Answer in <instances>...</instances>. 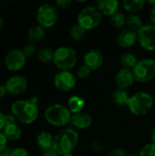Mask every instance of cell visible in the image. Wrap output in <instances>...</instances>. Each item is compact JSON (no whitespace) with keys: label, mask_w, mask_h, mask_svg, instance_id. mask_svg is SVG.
Returning a JSON list of instances; mask_svg holds the SVG:
<instances>
[{"label":"cell","mask_w":155,"mask_h":156,"mask_svg":"<svg viewBox=\"0 0 155 156\" xmlns=\"http://www.w3.org/2000/svg\"><path fill=\"white\" fill-rule=\"evenodd\" d=\"M146 3L147 2L144 0H124L122 2V5L127 12L135 14L143 10Z\"/></svg>","instance_id":"obj_23"},{"label":"cell","mask_w":155,"mask_h":156,"mask_svg":"<svg viewBox=\"0 0 155 156\" xmlns=\"http://www.w3.org/2000/svg\"><path fill=\"white\" fill-rule=\"evenodd\" d=\"M86 32L87 31L77 23L71 27V28L69 30V37L74 41H79L84 38Z\"/></svg>","instance_id":"obj_28"},{"label":"cell","mask_w":155,"mask_h":156,"mask_svg":"<svg viewBox=\"0 0 155 156\" xmlns=\"http://www.w3.org/2000/svg\"><path fill=\"white\" fill-rule=\"evenodd\" d=\"M36 17L39 26L44 28L51 27L57 23L58 18L57 7L49 3L42 4L37 10Z\"/></svg>","instance_id":"obj_8"},{"label":"cell","mask_w":155,"mask_h":156,"mask_svg":"<svg viewBox=\"0 0 155 156\" xmlns=\"http://www.w3.org/2000/svg\"><path fill=\"white\" fill-rule=\"evenodd\" d=\"M22 51L23 53L25 54V56L26 58H30V57H33L35 54H37V46L34 44V43H27L26 44L23 48H22Z\"/></svg>","instance_id":"obj_29"},{"label":"cell","mask_w":155,"mask_h":156,"mask_svg":"<svg viewBox=\"0 0 155 156\" xmlns=\"http://www.w3.org/2000/svg\"><path fill=\"white\" fill-rule=\"evenodd\" d=\"M54 135L50 133L42 131L37 135V144L44 151H48L53 148Z\"/></svg>","instance_id":"obj_18"},{"label":"cell","mask_w":155,"mask_h":156,"mask_svg":"<svg viewBox=\"0 0 155 156\" xmlns=\"http://www.w3.org/2000/svg\"><path fill=\"white\" fill-rule=\"evenodd\" d=\"M102 15L96 5H89L84 7L78 15L77 22L86 31L98 27L101 22Z\"/></svg>","instance_id":"obj_6"},{"label":"cell","mask_w":155,"mask_h":156,"mask_svg":"<svg viewBox=\"0 0 155 156\" xmlns=\"http://www.w3.org/2000/svg\"><path fill=\"white\" fill-rule=\"evenodd\" d=\"M77 60V52L71 47L61 46L55 50L53 63L59 70H70L76 66Z\"/></svg>","instance_id":"obj_5"},{"label":"cell","mask_w":155,"mask_h":156,"mask_svg":"<svg viewBox=\"0 0 155 156\" xmlns=\"http://www.w3.org/2000/svg\"><path fill=\"white\" fill-rule=\"evenodd\" d=\"M26 57L22 49L15 48L7 52L5 58V65L11 71H18L26 65Z\"/></svg>","instance_id":"obj_11"},{"label":"cell","mask_w":155,"mask_h":156,"mask_svg":"<svg viewBox=\"0 0 155 156\" xmlns=\"http://www.w3.org/2000/svg\"><path fill=\"white\" fill-rule=\"evenodd\" d=\"M132 72L136 81L140 83L151 81L155 78V60L149 58L139 60Z\"/></svg>","instance_id":"obj_7"},{"label":"cell","mask_w":155,"mask_h":156,"mask_svg":"<svg viewBox=\"0 0 155 156\" xmlns=\"http://www.w3.org/2000/svg\"><path fill=\"white\" fill-rule=\"evenodd\" d=\"M60 156H74L72 154H63V155H60Z\"/></svg>","instance_id":"obj_46"},{"label":"cell","mask_w":155,"mask_h":156,"mask_svg":"<svg viewBox=\"0 0 155 156\" xmlns=\"http://www.w3.org/2000/svg\"><path fill=\"white\" fill-rule=\"evenodd\" d=\"M120 3L117 0H99L96 2V7L100 14L105 16H112L119 12Z\"/></svg>","instance_id":"obj_16"},{"label":"cell","mask_w":155,"mask_h":156,"mask_svg":"<svg viewBox=\"0 0 155 156\" xmlns=\"http://www.w3.org/2000/svg\"><path fill=\"white\" fill-rule=\"evenodd\" d=\"M148 4L152 5L153 6H155V0H150V1H147Z\"/></svg>","instance_id":"obj_44"},{"label":"cell","mask_w":155,"mask_h":156,"mask_svg":"<svg viewBox=\"0 0 155 156\" xmlns=\"http://www.w3.org/2000/svg\"><path fill=\"white\" fill-rule=\"evenodd\" d=\"M72 113L67 105L61 103H55L48 106L45 112L44 117L46 121L52 126L64 127L70 122Z\"/></svg>","instance_id":"obj_3"},{"label":"cell","mask_w":155,"mask_h":156,"mask_svg":"<svg viewBox=\"0 0 155 156\" xmlns=\"http://www.w3.org/2000/svg\"><path fill=\"white\" fill-rule=\"evenodd\" d=\"M4 25H5V23H4V19L0 16V31L3 29V27H4Z\"/></svg>","instance_id":"obj_43"},{"label":"cell","mask_w":155,"mask_h":156,"mask_svg":"<svg viewBox=\"0 0 155 156\" xmlns=\"http://www.w3.org/2000/svg\"><path fill=\"white\" fill-rule=\"evenodd\" d=\"M79 133L75 129L64 128L54 135L53 150L59 155L71 154L79 144Z\"/></svg>","instance_id":"obj_2"},{"label":"cell","mask_w":155,"mask_h":156,"mask_svg":"<svg viewBox=\"0 0 155 156\" xmlns=\"http://www.w3.org/2000/svg\"><path fill=\"white\" fill-rule=\"evenodd\" d=\"M7 139L5 136V134L3 133V132H0V154H3L5 149H6V145H7Z\"/></svg>","instance_id":"obj_35"},{"label":"cell","mask_w":155,"mask_h":156,"mask_svg":"<svg viewBox=\"0 0 155 156\" xmlns=\"http://www.w3.org/2000/svg\"><path fill=\"white\" fill-rule=\"evenodd\" d=\"M114 80H115V84L117 86V89L126 90L135 81V78H134L132 69H124V68L121 69L116 73Z\"/></svg>","instance_id":"obj_14"},{"label":"cell","mask_w":155,"mask_h":156,"mask_svg":"<svg viewBox=\"0 0 155 156\" xmlns=\"http://www.w3.org/2000/svg\"><path fill=\"white\" fill-rule=\"evenodd\" d=\"M150 20L152 22V25L155 27V6H152V9L150 11Z\"/></svg>","instance_id":"obj_39"},{"label":"cell","mask_w":155,"mask_h":156,"mask_svg":"<svg viewBox=\"0 0 155 156\" xmlns=\"http://www.w3.org/2000/svg\"><path fill=\"white\" fill-rule=\"evenodd\" d=\"M54 53H55V50H53L50 48H42L38 49L37 55L38 59L41 62L50 63V62H53Z\"/></svg>","instance_id":"obj_27"},{"label":"cell","mask_w":155,"mask_h":156,"mask_svg":"<svg viewBox=\"0 0 155 156\" xmlns=\"http://www.w3.org/2000/svg\"><path fill=\"white\" fill-rule=\"evenodd\" d=\"M126 26L129 29L138 32L144 25H143V19L140 16H138L136 14H132L129 16H127Z\"/></svg>","instance_id":"obj_25"},{"label":"cell","mask_w":155,"mask_h":156,"mask_svg":"<svg viewBox=\"0 0 155 156\" xmlns=\"http://www.w3.org/2000/svg\"><path fill=\"white\" fill-rule=\"evenodd\" d=\"M127 156H140L139 154H134V153H130V154H128V155Z\"/></svg>","instance_id":"obj_45"},{"label":"cell","mask_w":155,"mask_h":156,"mask_svg":"<svg viewBox=\"0 0 155 156\" xmlns=\"http://www.w3.org/2000/svg\"><path fill=\"white\" fill-rule=\"evenodd\" d=\"M2 132L8 141H17L22 135L21 128L16 123L5 125Z\"/></svg>","instance_id":"obj_21"},{"label":"cell","mask_w":155,"mask_h":156,"mask_svg":"<svg viewBox=\"0 0 155 156\" xmlns=\"http://www.w3.org/2000/svg\"><path fill=\"white\" fill-rule=\"evenodd\" d=\"M6 93H7V90H6L5 86L3 85V84H0V98L5 97Z\"/></svg>","instance_id":"obj_40"},{"label":"cell","mask_w":155,"mask_h":156,"mask_svg":"<svg viewBox=\"0 0 155 156\" xmlns=\"http://www.w3.org/2000/svg\"><path fill=\"white\" fill-rule=\"evenodd\" d=\"M5 86L8 93L12 95H19L26 90L28 83L25 77L20 75H14L7 79Z\"/></svg>","instance_id":"obj_12"},{"label":"cell","mask_w":155,"mask_h":156,"mask_svg":"<svg viewBox=\"0 0 155 156\" xmlns=\"http://www.w3.org/2000/svg\"><path fill=\"white\" fill-rule=\"evenodd\" d=\"M153 104L154 101L150 93L139 91L130 97L127 107L132 114L142 116L147 114L153 109Z\"/></svg>","instance_id":"obj_4"},{"label":"cell","mask_w":155,"mask_h":156,"mask_svg":"<svg viewBox=\"0 0 155 156\" xmlns=\"http://www.w3.org/2000/svg\"><path fill=\"white\" fill-rule=\"evenodd\" d=\"M8 156H30L26 149L23 147H16L13 149Z\"/></svg>","instance_id":"obj_33"},{"label":"cell","mask_w":155,"mask_h":156,"mask_svg":"<svg viewBox=\"0 0 155 156\" xmlns=\"http://www.w3.org/2000/svg\"><path fill=\"white\" fill-rule=\"evenodd\" d=\"M42 156H60L55 150L53 149H50V150H48V151H45L43 155Z\"/></svg>","instance_id":"obj_38"},{"label":"cell","mask_w":155,"mask_h":156,"mask_svg":"<svg viewBox=\"0 0 155 156\" xmlns=\"http://www.w3.org/2000/svg\"><path fill=\"white\" fill-rule=\"evenodd\" d=\"M116 42L118 46L123 48H130L138 42L137 32L132 31L129 28L122 29L117 37Z\"/></svg>","instance_id":"obj_15"},{"label":"cell","mask_w":155,"mask_h":156,"mask_svg":"<svg viewBox=\"0 0 155 156\" xmlns=\"http://www.w3.org/2000/svg\"><path fill=\"white\" fill-rule=\"evenodd\" d=\"M104 56L102 52L98 48H90L85 53L83 57L84 65L90 70H96L100 69L102 66Z\"/></svg>","instance_id":"obj_13"},{"label":"cell","mask_w":155,"mask_h":156,"mask_svg":"<svg viewBox=\"0 0 155 156\" xmlns=\"http://www.w3.org/2000/svg\"><path fill=\"white\" fill-rule=\"evenodd\" d=\"M46 28L37 25H34L27 30V38L31 43H36L42 40L46 36Z\"/></svg>","instance_id":"obj_19"},{"label":"cell","mask_w":155,"mask_h":156,"mask_svg":"<svg viewBox=\"0 0 155 156\" xmlns=\"http://www.w3.org/2000/svg\"><path fill=\"white\" fill-rule=\"evenodd\" d=\"M90 72H91V70L83 64L82 66L79 67V69H77V76L80 80H85L90 76Z\"/></svg>","instance_id":"obj_31"},{"label":"cell","mask_w":155,"mask_h":156,"mask_svg":"<svg viewBox=\"0 0 155 156\" xmlns=\"http://www.w3.org/2000/svg\"><path fill=\"white\" fill-rule=\"evenodd\" d=\"M151 143L155 144V128L153 129V131L151 133Z\"/></svg>","instance_id":"obj_42"},{"label":"cell","mask_w":155,"mask_h":156,"mask_svg":"<svg viewBox=\"0 0 155 156\" xmlns=\"http://www.w3.org/2000/svg\"><path fill=\"white\" fill-rule=\"evenodd\" d=\"M70 123L75 129L85 130L91 125L92 118L89 113H87L85 112H81L76 113V114H72Z\"/></svg>","instance_id":"obj_17"},{"label":"cell","mask_w":155,"mask_h":156,"mask_svg":"<svg viewBox=\"0 0 155 156\" xmlns=\"http://www.w3.org/2000/svg\"><path fill=\"white\" fill-rule=\"evenodd\" d=\"M140 156H155V144L149 143L143 146L139 153Z\"/></svg>","instance_id":"obj_30"},{"label":"cell","mask_w":155,"mask_h":156,"mask_svg":"<svg viewBox=\"0 0 155 156\" xmlns=\"http://www.w3.org/2000/svg\"><path fill=\"white\" fill-rule=\"evenodd\" d=\"M138 58L137 56L132 53V52H124L121 58H120V62L124 69H133L134 67L138 63Z\"/></svg>","instance_id":"obj_24"},{"label":"cell","mask_w":155,"mask_h":156,"mask_svg":"<svg viewBox=\"0 0 155 156\" xmlns=\"http://www.w3.org/2000/svg\"><path fill=\"white\" fill-rule=\"evenodd\" d=\"M138 42L148 51L155 50V27L152 24L144 25L138 32Z\"/></svg>","instance_id":"obj_10"},{"label":"cell","mask_w":155,"mask_h":156,"mask_svg":"<svg viewBox=\"0 0 155 156\" xmlns=\"http://www.w3.org/2000/svg\"><path fill=\"white\" fill-rule=\"evenodd\" d=\"M90 146V149H91L94 153H97V154H101V153L104 151L103 144H102L100 140H97V139L91 141Z\"/></svg>","instance_id":"obj_32"},{"label":"cell","mask_w":155,"mask_h":156,"mask_svg":"<svg viewBox=\"0 0 155 156\" xmlns=\"http://www.w3.org/2000/svg\"><path fill=\"white\" fill-rule=\"evenodd\" d=\"M110 21L114 28L122 29L126 26L127 16L123 13L119 11L118 13H116L115 15H113L112 16L110 17Z\"/></svg>","instance_id":"obj_26"},{"label":"cell","mask_w":155,"mask_h":156,"mask_svg":"<svg viewBox=\"0 0 155 156\" xmlns=\"http://www.w3.org/2000/svg\"><path fill=\"white\" fill-rule=\"evenodd\" d=\"M4 117H5V114L0 111V132H1V131H3V129H4V127H5Z\"/></svg>","instance_id":"obj_41"},{"label":"cell","mask_w":155,"mask_h":156,"mask_svg":"<svg viewBox=\"0 0 155 156\" xmlns=\"http://www.w3.org/2000/svg\"><path fill=\"white\" fill-rule=\"evenodd\" d=\"M129 153H127V151L123 148L121 147H117L114 148L111 151L110 156H127Z\"/></svg>","instance_id":"obj_34"},{"label":"cell","mask_w":155,"mask_h":156,"mask_svg":"<svg viewBox=\"0 0 155 156\" xmlns=\"http://www.w3.org/2000/svg\"><path fill=\"white\" fill-rule=\"evenodd\" d=\"M67 106L72 114H76V113L83 112L82 110L85 106V101L83 98L78 95H73L69 98Z\"/></svg>","instance_id":"obj_20"},{"label":"cell","mask_w":155,"mask_h":156,"mask_svg":"<svg viewBox=\"0 0 155 156\" xmlns=\"http://www.w3.org/2000/svg\"><path fill=\"white\" fill-rule=\"evenodd\" d=\"M130 97L131 96H129L127 90L121 89H116L111 94V100L113 103L118 106H127Z\"/></svg>","instance_id":"obj_22"},{"label":"cell","mask_w":155,"mask_h":156,"mask_svg":"<svg viewBox=\"0 0 155 156\" xmlns=\"http://www.w3.org/2000/svg\"><path fill=\"white\" fill-rule=\"evenodd\" d=\"M39 99L33 95L27 100H18L13 102L11 105L12 114L20 122L25 124H30L34 122L39 113L38 110Z\"/></svg>","instance_id":"obj_1"},{"label":"cell","mask_w":155,"mask_h":156,"mask_svg":"<svg viewBox=\"0 0 155 156\" xmlns=\"http://www.w3.org/2000/svg\"><path fill=\"white\" fill-rule=\"evenodd\" d=\"M71 0H57L56 1V5L58 7L60 8H67L71 5Z\"/></svg>","instance_id":"obj_37"},{"label":"cell","mask_w":155,"mask_h":156,"mask_svg":"<svg viewBox=\"0 0 155 156\" xmlns=\"http://www.w3.org/2000/svg\"><path fill=\"white\" fill-rule=\"evenodd\" d=\"M16 118L14 116V114H12V113L5 114V117H4L5 126V125H9V124L16 123Z\"/></svg>","instance_id":"obj_36"},{"label":"cell","mask_w":155,"mask_h":156,"mask_svg":"<svg viewBox=\"0 0 155 156\" xmlns=\"http://www.w3.org/2000/svg\"><path fill=\"white\" fill-rule=\"evenodd\" d=\"M76 76L70 70H59L53 79L54 86L61 91H69L76 85Z\"/></svg>","instance_id":"obj_9"},{"label":"cell","mask_w":155,"mask_h":156,"mask_svg":"<svg viewBox=\"0 0 155 156\" xmlns=\"http://www.w3.org/2000/svg\"><path fill=\"white\" fill-rule=\"evenodd\" d=\"M0 156H5V155H3V154H0Z\"/></svg>","instance_id":"obj_47"}]
</instances>
